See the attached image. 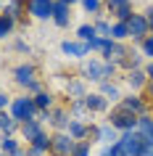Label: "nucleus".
Listing matches in <instances>:
<instances>
[{
	"label": "nucleus",
	"instance_id": "79ce46f5",
	"mask_svg": "<svg viewBox=\"0 0 153 156\" xmlns=\"http://www.w3.org/2000/svg\"><path fill=\"white\" fill-rule=\"evenodd\" d=\"M61 3H66V5H71V3H77V0H61Z\"/></svg>",
	"mask_w": 153,
	"mask_h": 156
},
{
	"label": "nucleus",
	"instance_id": "473e14b6",
	"mask_svg": "<svg viewBox=\"0 0 153 156\" xmlns=\"http://www.w3.org/2000/svg\"><path fill=\"white\" fill-rule=\"evenodd\" d=\"M5 16H11L13 21H16V19L21 16V0H13V3H11V5H8V11H5Z\"/></svg>",
	"mask_w": 153,
	"mask_h": 156
},
{
	"label": "nucleus",
	"instance_id": "ea45409f",
	"mask_svg": "<svg viewBox=\"0 0 153 156\" xmlns=\"http://www.w3.org/2000/svg\"><path fill=\"white\" fill-rule=\"evenodd\" d=\"M148 98L153 101V82H148Z\"/></svg>",
	"mask_w": 153,
	"mask_h": 156
},
{
	"label": "nucleus",
	"instance_id": "a211bd4d",
	"mask_svg": "<svg viewBox=\"0 0 153 156\" xmlns=\"http://www.w3.org/2000/svg\"><path fill=\"white\" fill-rule=\"evenodd\" d=\"M85 106H87V111L100 114V111H106V108H108V101H106L100 93H87V95H85Z\"/></svg>",
	"mask_w": 153,
	"mask_h": 156
},
{
	"label": "nucleus",
	"instance_id": "9d476101",
	"mask_svg": "<svg viewBox=\"0 0 153 156\" xmlns=\"http://www.w3.org/2000/svg\"><path fill=\"white\" fill-rule=\"evenodd\" d=\"M58 132H66L69 130V122H71V114L69 108H50V119H48Z\"/></svg>",
	"mask_w": 153,
	"mask_h": 156
},
{
	"label": "nucleus",
	"instance_id": "20e7f679",
	"mask_svg": "<svg viewBox=\"0 0 153 156\" xmlns=\"http://www.w3.org/2000/svg\"><path fill=\"white\" fill-rule=\"evenodd\" d=\"M119 146L127 151V156H143L145 138H143L137 130H132V132H121V135H119Z\"/></svg>",
	"mask_w": 153,
	"mask_h": 156
},
{
	"label": "nucleus",
	"instance_id": "412c9836",
	"mask_svg": "<svg viewBox=\"0 0 153 156\" xmlns=\"http://www.w3.org/2000/svg\"><path fill=\"white\" fill-rule=\"evenodd\" d=\"M34 108H37V111H50V108H53V95H50V93H37V95H34Z\"/></svg>",
	"mask_w": 153,
	"mask_h": 156
},
{
	"label": "nucleus",
	"instance_id": "e433bc0d",
	"mask_svg": "<svg viewBox=\"0 0 153 156\" xmlns=\"http://www.w3.org/2000/svg\"><path fill=\"white\" fill-rule=\"evenodd\" d=\"M143 16H145V21H148V29L153 32V5H148V8H145Z\"/></svg>",
	"mask_w": 153,
	"mask_h": 156
},
{
	"label": "nucleus",
	"instance_id": "c9c22d12",
	"mask_svg": "<svg viewBox=\"0 0 153 156\" xmlns=\"http://www.w3.org/2000/svg\"><path fill=\"white\" fill-rule=\"evenodd\" d=\"M108 151H111V156H127V151H124V148L119 146V140H116L113 146H108Z\"/></svg>",
	"mask_w": 153,
	"mask_h": 156
},
{
	"label": "nucleus",
	"instance_id": "f3484780",
	"mask_svg": "<svg viewBox=\"0 0 153 156\" xmlns=\"http://www.w3.org/2000/svg\"><path fill=\"white\" fill-rule=\"evenodd\" d=\"M127 85L132 87V90H143V87H148V77H145L143 69H129L127 72Z\"/></svg>",
	"mask_w": 153,
	"mask_h": 156
},
{
	"label": "nucleus",
	"instance_id": "4468645a",
	"mask_svg": "<svg viewBox=\"0 0 153 156\" xmlns=\"http://www.w3.org/2000/svg\"><path fill=\"white\" fill-rule=\"evenodd\" d=\"M19 132H21V138L26 140V143H32V140H37L42 135V122H37V119H29V122H24L21 127H19Z\"/></svg>",
	"mask_w": 153,
	"mask_h": 156
},
{
	"label": "nucleus",
	"instance_id": "7ed1b4c3",
	"mask_svg": "<svg viewBox=\"0 0 153 156\" xmlns=\"http://www.w3.org/2000/svg\"><path fill=\"white\" fill-rule=\"evenodd\" d=\"M77 140L69 135V132H56L50 138V156H71Z\"/></svg>",
	"mask_w": 153,
	"mask_h": 156
},
{
	"label": "nucleus",
	"instance_id": "5701e85b",
	"mask_svg": "<svg viewBox=\"0 0 153 156\" xmlns=\"http://www.w3.org/2000/svg\"><path fill=\"white\" fill-rule=\"evenodd\" d=\"M19 127H21V124H19V122H13V116H8L5 111H0V130L5 132V135H13V132H16Z\"/></svg>",
	"mask_w": 153,
	"mask_h": 156
},
{
	"label": "nucleus",
	"instance_id": "bb28decb",
	"mask_svg": "<svg viewBox=\"0 0 153 156\" xmlns=\"http://www.w3.org/2000/svg\"><path fill=\"white\" fill-rule=\"evenodd\" d=\"M66 93H69V98H71V101L85 98V95H87V93H85V85H82V82H69V85H66Z\"/></svg>",
	"mask_w": 153,
	"mask_h": 156
},
{
	"label": "nucleus",
	"instance_id": "4be33fe9",
	"mask_svg": "<svg viewBox=\"0 0 153 156\" xmlns=\"http://www.w3.org/2000/svg\"><path fill=\"white\" fill-rule=\"evenodd\" d=\"M111 40H113V42L129 40V29H127V24H124V21H116V24L111 27Z\"/></svg>",
	"mask_w": 153,
	"mask_h": 156
},
{
	"label": "nucleus",
	"instance_id": "2f4dec72",
	"mask_svg": "<svg viewBox=\"0 0 153 156\" xmlns=\"http://www.w3.org/2000/svg\"><path fill=\"white\" fill-rule=\"evenodd\" d=\"M71 156H90V140H77Z\"/></svg>",
	"mask_w": 153,
	"mask_h": 156
},
{
	"label": "nucleus",
	"instance_id": "c03bdc74",
	"mask_svg": "<svg viewBox=\"0 0 153 156\" xmlns=\"http://www.w3.org/2000/svg\"><path fill=\"white\" fill-rule=\"evenodd\" d=\"M3 156H5V154H3Z\"/></svg>",
	"mask_w": 153,
	"mask_h": 156
},
{
	"label": "nucleus",
	"instance_id": "a878e982",
	"mask_svg": "<svg viewBox=\"0 0 153 156\" xmlns=\"http://www.w3.org/2000/svg\"><path fill=\"white\" fill-rule=\"evenodd\" d=\"M69 114H71V119H82V116L87 114L85 98H77V101H71V108H69Z\"/></svg>",
	"mask_w": 153,
	"mask_h": 156
},
{
	"label": "nucleus",
	"instance_id": "1a4fd4ad",
	"mask_svg": "<svg viewBox=\"0 0 153 156\" xmlns=\"http://www.w3.org/2000/svg\"><path fill=\"white\" fill-rule=\"evenodd\" d=\"M13 80H16V85H21V87H29L32 82H37V69H34L32 64H21V66H16Z\"/></svg>",
	"mask_w": 153,
	"mask_h": 156
},
{
	"label": "nucleus",
	"instance_id": "0eeeda50",
	"mask_svg": "<svg viewBox=\"0 0 153 156\" xmlns=\"http://www.w3.org/2000/svg\"><path fill=\"white\" fill-rule=\"evenodd\" d=\"M119 106L124 108V111H132L135 116L148 114V101H145V98H140L137 93H132V95H127V98H121V101H119Z\"/></svg>",
	"mask_w": 153,
	"mask_h": 156
},
{
	"label": "nucleus",
	"instance_id": "9b49d317",
	"mask_svg": "<svg viewBox=\"0 0 153 156\" xmlns=\"http://www.w3.org/2000/svg\"><path fill=\"white\" fill-rule=\"evenodd\" d=\"M29 13L34 19H53V0H29Z\"/></svg>",
	"mask_w": 153,
	"mask_h": 156
},
{
	"label": "nucleus",
	"instance_id": "37998d69",
	"mask_svg": "<svg viewBox=\"0 0 153 156\" xmlns=\"http://www.w3.org/2000/svg\"><path fill=\"white\" fill-rule=\"evenodd\" d=\"M0 5H3V0H0Z\"/></svg>",
	"mask_w": 153,
	"mask_h": 156
},
{
	"label": "nucleus",
	"instance_id": "dca6fc26",
	"mask_svg": "<svg viewBox=\"0 0 153 156\" xmlns=\"http://www.w3.org/2000/svg\"><path fill=\"white\" fill-rule=\"evenodd\" d=\"M0 151L5 156H26V151L19 146V140L13 138V135H5V138L0 140Z\"/></svg>",
	"mask_w": 153,
	"mask_h": 156
},
{
	"label": "nucleus",
	"instance_id": "f257e3e1",
	"mask_svg": "<svg viewBox=\"0 0 153 156\" xmlns=\"http://www.w3.org/2000/svg\"><path fill=\"white\" fill-rule=\"evenodd\" d=\"M11 116H13V122L24 124L29 119L37 116V108H34V101L29 95H21V98H13L11 101Z\"/></svg>",
	"mask_w": 153,
	"mask_h": 156
},
{
	"label": "nucleus",
	"instance_id": "7c9ffc66",
	"mask_svg": "<svg viewBox=\"0 0 153 156\" xmlns=\"http://www.w3.org/2000/svg\"><path fill=\"white\" fill-rule=\"evenodd\" d=\"M11 29H13V19L11 16H0V40H3L5 34H11Z\"/></svg>",
	"mask_w": 153,
	"mask_h": 156
},
{
	"label": "nucleus",
	"instance_id": "58836bf2",
	"mask_svg": "<svg viewBox=\"0 0 153 156\" xmlns=\"http://www.w3.org/2000/svg\"><path fill=\"white\" fill-rule=\"evenodd\" d=\"M143 72H145V77H148V82H153V61H151L148 66H145Z\"/></svg>",
	"mask_w": 153,
	"mask_h": 156
},
{
	"label": "nucleus",
	"instance_id": "423d86ee",
	"mask_svg": "<svg viewBox=\"0 0 153 156\" xmlns=\"http://www.w3.org/2000/svg\"><path fill=\"white\" fill-rule=\"evenodd\" d=\"M127 29H129V37L135 42H143L148 34H151V29H148V21H145L143 13H132V19L127 21Z\"/></svg>",
	"mask_w": 153,
	"mask_h": 156
},
{
	"label": "nucleus",
	"instance_id": "aec40b11",
	"mask_svg": "<svg viewBox=\"0 0 153 156\" xmlns=\"http://www.w3.org/2000/svg\"><path fill=\"white\" fill-rule=\"evenodd\" d=\"M137 132H140L143 138H148V140L153 138V116H151V114L137 116Z\"/></svg>",
	"mask_w": 153,
	"mask_h": 156
},
{
	"label": "nucleus",
	"instance_id": "2eb2a0df",
	"mask_svg": "<svg viewBox=\"0 0 153 156\" xmlns=\"http://www.w3.org/2000/svg\"><path fill=\"white\" fill-rule=\"evenodd\" d=\"M61 50H64L66 56H71V58H85L90 53L87 42H71V40H64V42H61Z\"/></svg>",
	"mask_w": 153,
	"mask_h": 156
},
{
	"label": "nucleus",
	"instance_id": "72a5a7b5",
	"mask_svg": "<svg viewBox=\"0 0 153 156\" xmlns=\"http://www.w3.org/2000/svg\"><path fill=\"white\" fill-rule=\"evenodd\" d=\"M140 45H143V56H148V58H153V32L148 34V37H145L143 42H140Z\"/></svg>",
	"mask_w": 153,
	"mask_h": 156
},
{
	"label": "nucleus",
	"instance_id": "c756f323",
	"mask_svg": "<svg viewBox=\"0 0 153 156\" xmlns=\"http://www.w3.org/2000/svg\"><path fill=\"white\" fill-rule=\"evenodd\" d=\"M82 8L87 11V13H100V8H103V3L100 0H79Z\"/></svg>",
	"mask_w": 153,
	"mask_h": 156
},
{
	"label": "nucleus",
	"instance_id": "f03ea898",
	"mask_svg": "<svg viewBox=\"0 0 153 156\" xmlns=\"http://www.w3.org/2000/svg\"><path fill=\"white\" fill-rule=\"evenodd\" d=\"M108 124H111L116 132H132V130H137V116L132 114V111H124L121 106H116L108 114Z\"/></svg>",
	"mask_w": 153,
	"mask_h": 156
},
{
	"label": "nucleus",
	"instance_id": "f8f14e48",
	"mask_svg": "<svg viewBox=\"0 0 153 156\" xmlns=\"http://www.w3.org/2000/svg\"><path fill=\"white\" fill-rule=\"evenodd\" d=\"M92 135H95V140H100L103 146H113L116 140H119V132L113 130L111 124L106 122V124H100V127H95V130H90Z\"/></svg>",
	"mask_w": 153,
	"mask_h": 156
},
{
	"label": "nucleus",
	"instance_id": "393cba45",
	"mask_svg": "<svg viewBox=\"0 0 153 156\" xmlns=\"http://www.w3.org/2000/svg\"><path fill=\"white\" fill-rule=\"evenodd\" d=\"M92 37H98V34H95V27H92V24H82L79 29H77V40H79V42H90Z\"/></svg>",
	"mask_w": 153,
	"mask_h": 156
},
{
	"label": "nucleus",
	"instance_id": "cd10ccee",
	"mask_svg": "<svg viewBox=\"0 0 153 156\" xmlns=\"http://www.w3.org/2000/svg\"><path fill=\"white\" fill-rule=\"evenodd\" d=\"M108 42H111V37H92V40L87 42V48L95 50V53H103V50L108 48Z\"/></svg>",
	"mask_w": 153,
	"mask_h": 156
},
{
	"label": "nucleus",
	"instance_id": "a19ab883",
	"mask_svg": "<svg viewBox=\"0 0 153 156\" xmlns=\"http://www.w3.org/2000/svg\"><path fill=\"white\" fill-rule=\"evenodd\" d=\"M100 156H111V151H108V146H103V151H100Z\"/></svg>",
	"mask_w": 153,
	"mask_h": 156
},
{
	"label": "nucleus",
	"instance_id": "ddd939ff",
	"mask_svg": "<svg viewBox=\"0 0 153 156\" xmlns=\"http://www.w3.org/2000/svg\"><path fill=\"white\" fill-rule=\"evenodd\" d=\"M53 21H56V27H61V29H66V27H69V21H71L69 5H66V3H61V0H53Z\"/></svg>",
	"mask_w": 153,
	"mask_h": 156
},
{
	"label": "nucleus",
	"instance_id": "b1692460",
	"mask_svg": "<svg viewBox=\"0 0 153 156\" xmlns=\"http://www.w3.org/2000/svg\"><path fill=\"white\" fill-rule=\"evenodd\" d=\"M100 95H103L106 101H121L119 87H116L113 82H100Z\"/></svg>",
	"mask_w": 153,
	"mask_h": 156
},
{
	"label": "nucleus",
	"instance_id": "6ab92c4d",
	"mask_svg": "<svg viewBox=\"0 0 153 156\" xmlns=\"http://www.w3.org/2000/svg\"><path fill=\"white\" fill-rule=\"evenodd\" d=\"M69 135H71L74 140H85V138H90V127L85 122H82V119H71V122H69Z\"/></svg>",
	"mask_w": 153,
	"mask_h": 156
},
{
	"label": "nucleus",
	"instance_id": "f704fd0d",
	"mask_svg": "<svg viewBox=\"0 0 153 156\" xmlns=\"http://www.w3.org/2000/svg\"><path fill=\"white\" fill-rule=\"evenodd\" d=\"M132 0H106V5H108V11H116V8H124V5H129Z\"/></svg>",
	"mask_w": 153,
	"mask_h": 156
},
{
	"label": "nucleus",
	"instance_id": "6e6552de",
	"mask_svg": "<svg viewBox=\"0 0 153 156\" xmlns=\"http://www.w3.org/2000/svg\"><path fill=\"white\" fill-rule=\"evenodd\" d=\"M100 56H103L100 61H108V64H116V66H119L121 61L127 58V48H124L121 42H113V40H111V42H108V48H106Z\"/></svg>",
	"mask_w": 153,
	"mask_h": 156
},
{
	"label": "nucleus",
	"instance_id": "39448f33",
	"mask_svg": "<svg viewBox=\"0 0 153 156\" xmlns=\"http://www.w3.org/2000/svg\"><path fill=\"white\" fill-rule=\"evenodd\" d=\"M82 74H85V80L90 82H108V72H106V61H85L82 64Z\"/></svg>",
	"mask_w": 153,
	"mask_h": 156
},
{
	"label": "nucleus",
	"instance_id": "4c0bfd02",
	"mask_svg": "<svg viewBox=\"0 0 153 156\" xmlns=\"http://www.w3.org/2000/svg\"><path fill=\"white\" fill-rule=\"evenodd\" d=\"M5 108H11V98L5 93H0V111H5Z\"/></svg>",
	"mask_w": 153,
	"mask_h": 156
},
{
	"label": "nucleus",
	"instance_id": "c85d7f7f",
	"mask_svg": "<svg viewBox=\"0 0 153 156\" xmlns=\"http://www.w3.org/2000/svg\"><path fill=\"white\" fill-rule=\"evenodd\" d=\"M92 27H95V34H98V37H111V24H108V21L98 19Z\"/></svg>",
	"mask_w": 153,
	"mask_h": 156
}]
</instances>
